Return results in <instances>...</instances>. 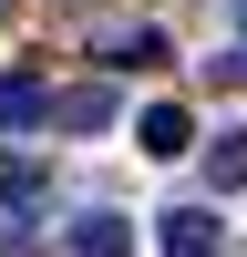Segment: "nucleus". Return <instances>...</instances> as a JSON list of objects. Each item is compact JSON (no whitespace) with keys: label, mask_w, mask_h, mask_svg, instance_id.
Here are the masks:
<instances>
[{"label":"nucleus","mask_w":247,"mask_h":257,"mask_svg":"<svg viewBox=\"0 0 247 257\" xmlns=\"http://www.w3.org/2000/svg\"><path fill=\"white\" fill-rule=\"evenodd\" d=\"M0 11H11V0H0Z\"/></svg>","instance_id":"1a4fd4ad"},{"label":"nucleus","mask_w":247,"mask_h":257,"mask_svg":"<svg viewBox=\"0 0 247 257\" xmlns=\"http://www.w3.org/2000/svg\"><path fill=\"white\" fill-rule=\"evenodd\" d=\"M206 185H216V196H237V185H247V123L206 134Z\"/></svg>","instance_id":"423d86ee"},{"label":"nucleus","mask_w":247,"mask_h":257,"mask_svg":"<svg viewBox=\"0 0 247 257\" xmlns=\"http://www.w3.org/2000/svg\"><path fill=\"white\" fill-rule=\"evenodd\" d=\"M134 134H144V155H165V165H175V155H196V113H185V103H144V113H134Z\"/></svg>","instance_id":"f03ea898"},{"label":"nucleus","mask_w":247,"mask_h":257,"mask_svg":"<svg viewBox=\"0 0 247 257\" xmlns=\"http://www.w3.org/2000/svg\"><path fill=\"white\" fill-rule=\"evenodd\" d=\"M31 196H41V165L11 155V165H0V206H31Z\"/></svg>","instance_id":"0eeeda50"},{"label":"nucleus","mask_w":247,"mask_h":257,"mask_svg":"<svg viewBox=\"0 0 247 257\" xmlns=\"http://www.w3.org/2000/svg\"><path fill=\"white\" fill-rule=\"evenodd\" d=\"M124 103H113V82H82V93H52V123H72V134H103Z\"/></svg>","instance_id":"20e7f679"},{"label":"nucleus","mask_w":247,"mask_h":257,"mask_svg":"<svg viewBox=\"0 0 247 257\" xmlns=\"http://www.w3.org/2000/svg\"><path fill=\"white\" fill-rule=\"evenodd\" d=\"M226 247V216L216 206H165L155 216V257H216Z\"/></svg>","instance_id":"f257e3e1"},{"label":"nucleus","mask_w":247,"mask_h":257,"mask_svg":"<svg viewBox=\"0 0 247 257\" xmlns=\"http://www.w3.org/2000/svg\"><path fill=\"white\" fill-rule=\"evenodd\" d=\"M21 123H52V82H41V72H11V82H0V134H21Z\"/></svg>","instance_id":"7ed1b4c3"},{"label":"nucleus","mask_w":247,"mask_h":257,"mask_svg":"<svg viewBox=\"0 0 247 257\" xmlns=\"http://www.w3.org/2000/svg\"><path fill=\"white\" fill-rule=\"evenodd\" d=\"M72 257H134V226L113 206H93V216H72Z\"/></svg>","instance_id":"39448f33"},{"label":"nucleus","mask_w":247,"mask_h":257,"mask_svg":"<svg viewBox=\"0 0 247 257\" xmlns=\"http://www.w3.org/2000/svg\"><path fill=\"white\" fill-rule=\"evenodd\" d=\"M237 31H247V0H237Z\"/></svg>","instance_id":"6e6552de"}]
</instances>
